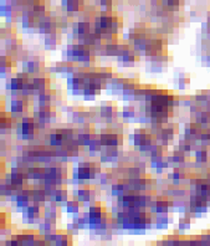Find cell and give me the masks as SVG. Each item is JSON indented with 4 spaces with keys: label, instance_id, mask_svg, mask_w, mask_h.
Instances as JSON below:
<instances>
[{
    "label": "cell",
    "instance_id": "cell-3",
    "mask_svg": "<svg viewBox=\"0 0 210 246\" xmlns=\"http://www.w3.org/2000/svg\"><path fill=\"white\" fill-rule=\"evenodd\" d=\"M79 209H80L79 203H76V201L72 203V201H70V203L67 204V211H68V213H77Z\"/></svg>",
    "mask_w": 210,
    "mask_h": 246
},
{
    "label": "cell",
    "instance_id": "cell-2",
    "mask_svg": "<svg viewBox=\"0 0 210 246\" xmlns=\"http://www.w3.org/2000/svg\"><path fill=\"white\" fill-rule=\"evenodd\" d=\"M90 190L88 189H86V188H82V189H80V192H79V195H80V200H82V201H88L90 200Z\"/></svg>",
    "mask_w": 210,
    "mask_h": 246
},
{
    "label": "cell",
    "instance_id": "cell-1",
    "mask_svg": "<svg viewBox=\"0 0 210 246\" xmlns=\"http://www.w3.org/2000/svg\"><path fill=\"white\" fill-rule=\"evenodd\" d=\"M19 134H21L23 137H28L34 134V123L31 121H23V123L19 124Z\"/></svg>",
    "mask_w": 210,
    "mask_h": 246
}]
</instances>
